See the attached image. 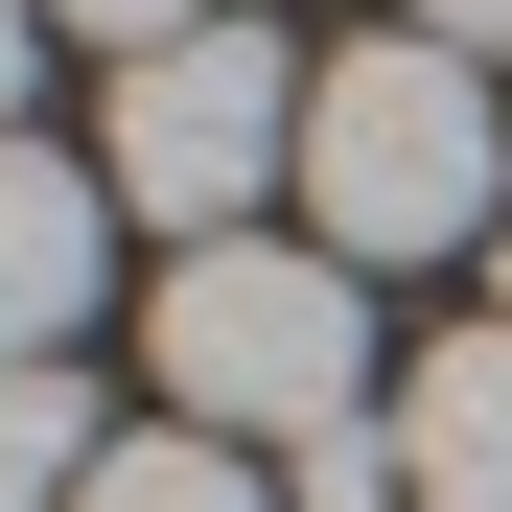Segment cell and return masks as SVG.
<instances>
[{
  "label": "cell",
  "instance_id": "2",
  "mask_svg": "<svg viewBox=\"0 0 512 512\" xmlns=\"http://www.w3.org/2000/svg\"><path fill=\"white\" fill-rule=\"evenodd\" d=\"M163 419H210V443H256V466L396 419V396H373V280H350L326 233H210V256H163Z\"/></svg>",
  "mask_w": 512,
  "mask_h": 512
},
{
  "label": "cell",
  "instance_id": "5",
  "mask_svg": "<svg viewBox=\"0 0 512 512\" xmlns=\"http://www.w3.org/2000/svg\"><path fill=\"white\" fill-rule=\"evenodd\" d=\"M396 466H419V512H512V326H443V350H419Z\"/></svg>",
  "mask_w": 512,
  "mask_h": 512
},
{
  "label": "cell",
  "instance_id": "6",
  "mask_svg": "<svg viewBox=\"0 0 512 512\" xmlns=\"http://www.w3.org/2000/svg\"><path fill=\"white\" fill-rule=\"evenodd\" d=\"M70 512H280V466L210 443V419H117V466L70 489Z\"/></svg>",
  "mask_w": 512,
  "mask_h": 512
},
{
  "label": "cell",
  "instance_id": "9",
  "mask_svg": "<svg viewBox=\"0 0 512 512\" xmlns=\"http://www.w3.org/2000/svg\"><path fill=\"white\" fill-rule=\"evenodd\" d=\"M419 47H466V70H489V47H512V0H419Z\"/></svg>",
  "mask_w": 512,
  "mask_h": 512
},
{
  "label": "cell",
  "instance_id": "8",
  "mask_svg": "<svg viewBox=\"0 0 512 512\" xmlns=\"http://www.w3.org/2000/svg\"><path fill=\"white\" fill-rule=\"evenodd\" d=\"M47 24H70V47H117V70H140V47H187V24H233V0H47Z\"/></svg>",
  "mask_w": 512,
  "mask_h": 512
},
{
  "label": "cell",
  "instance_id": "1",
  "mask_svg": "<svg viewBox=\"0 0 512 512\" xmlns=\"http://www.w3.org/2000/svg\"><path fill=\"white\" fill-rule=\"evenodd\" d=\"M303 233L350 256V280H396V256H489L512 233V117L466 47H326L303 70Z\"/></svg>",
  "mask_w": 512,
  "mask_h": 512
},
{
  "label": "cell",
  "instance_id": "7",
  "mask_svg": "<svg viewBox=\"0 0 512 512\" xmlns=\"http://www.w3.org/2000/svg\"><path fill=\"white\" fill-rule=\"evenodd\" d=\"M94 466H117V443H94V396H70V373H0V512H70Z\"/></svg>",
  "mask_w": 512,
  "mask_h": 512
},
{
  "label": "cell",
  "instance_id": "3",
  "mask_svg": "<svg viewBox=\"0 0 512 512\" xmlns=\"http://www.w3.org/2000/svg\"><path fill=\"white\" fill-rule=\"evenodd\" d=\"M303 163V70L256 47V24H187V47H140L117 70V140H94V187L140 210V233H256V187Z\"/></svg>",
  "mask_w": 512,
  "mask_h": 512
},
{
  "label": "cell",
  "instance_id": "4",
  "mask_svg": "<svg viewBox=\"0 0 512 512\" xmlns=\"http://www.w3.org/2000/svg\"><path fill=\"white\" fill-rule=\"evenodd\" d=\"M94 280H117V187L47 163V140H0V373H47L94 326Z\"/></svg>",
  "mask_w": 512,
  "mask_h": 512
},
{
  "label": "cell",
  "instance_id": "11",
  "mask_svg": "<svg viewBox=\"0 0 512 512\" xmlns=\"http://www.w3.org/2000/svg\"><path fill=\"white\" fill-rule=\"evenodd\" d=\"M489 326H512V233H489Z\"/></svg>",
  "mask_w": 512,
  "mask_h": 512
},
{
  "label": "cell",
  "instance_id": "10",
  "mask_svg": "<svg viewBox=\"0 0 512 512\" xmlns=\"http://www.w3.org/2000/svg\"><path fill=\"white\" fill-rule=\"evenodd\" d=\"M24 47H47V0H0V140H24Z\"/></svg>",
  "mask_w": 512,
  "mask_h": 512
}]
</instances>
